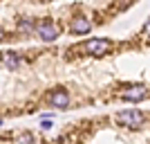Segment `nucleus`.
I'll list each match as a JSON object with an SVG mask.
<instances>
[{
	"label": "nucleus",
	"mask_w": 150,
	"mask_h": 144,
	"mask_svg": "<svg viewBox=\"0 0 150 144\" xmlns=\"http://www.w3.org/2000/svg\"><path fill=\"white\" fill-rule=\"evenodd\" d=\"M2 36H5V32H2V29H0V41H2Z\"/></svg>",
	"instance_id": "f8f14e48"
},
{
	"label": "nucleus",
	"mask_w": 150,
	"mask_h": 144,
	"mask_svg": "<svg viewBox=\"0 0 150 144\" xmlns=\"http://www.w3.org/2000/svg\"><path fill=\"white\" fill-rule=\"evenodd\" d=\"M146 97H148V90L144 86H137V88H130V90L121 92V99H125V101H141Z\"/></svg>",
	"instance_id": "7ed1b4c3"
},
{
	"label": "nucleus",
	"mask_w": 150,
	"mask_h": 144,
	"mask_svg": "<svg viewBox=\"0 0 150 144\" xmlns=\"http://www.w3.org/2000/svg\"><path fill=\"white\" fill-rule=\"evenodd\" d=\"M38 34H40V38H43V41H54V38L58 36V32L54 29L50 23H43V25L38 27Z\"/></svg>",
	"instance_id": "39448f33"
},
{
	"label": "nucleus",
	"mask_w": 150,
	"mask_h": 144,
	"mask_svg": "<svg viewBox=\"0 0 150 144\" xmlns=\"http://www.w3.org/2000/svg\"><path fill=\"white\" fill-rule=\"evenodd\" d=\"M0 124H2V122H0Z\"/></svg>",
	"instance_id": "ddd939ff"
},
{
	"label": "nucleus",
	"mask_w": 150,
	"mask_h": 144,
	"mask_svg": "<svg viewBox=\"0 0 150 144\" xmlns=\"http://www.w3.org/2000/svg\"><path fill=\"white\" fill-rule=\"evenodd\" d=\"M18 32H20V34H31V32H34V25H31L29 20L23 18V20L18 23Z\"/></svg>",
	"instance_id": "6e6552de"
},
{
	"label": "nucleus",
	"mask_w": 150,
	"mask_h": 144,
	"mask_svg": "<svg viewBox=\"0 0 150 144\" xmlns=\"http://www.w3.org/2000/svg\"><path fill=\"white\" fill-rule=\"evenodd\" d=\"M141 34H144V36H146V38L150 41V20L146 23V27H144V32H141Z\"/></svg>",
	"instance_id": "9d476101"
},
{
	"label": "nucleus",
	"mask_w": 150,
	"mask_h": 144,
	"mask_svg": "<svg viewBox=\"0 0 150 144\" xmlns=\"http://www.w3.org/2000/svg\"><path fill=\"white\" fill-rule=\"evenodd\" d=\"M50 104L54 108H67L69 104V95L63 90V88H58V90H54V92L50 95Z\"/></svg>",
	"instance_id": "20e7f679"
},
{
	"label": "nucleus",
	"mask_w": 150,
	"mask_h": 144,
	"mask_svg": "<svg viewBox=\"0 0 150 144\" xmlns=\"http://www.w3.org/2000/svg\"><path fill=\"white\" fill-rule=\"evenodd\" d=\"M0 59H2V63H5V65H9L11 70H16V68L20 65V59L16 57L13 52H2V54H0Z\"/></svg>",
	"instance_id": "423d86ee"
},
{
	"label": "nucleus",
	"mask_w": 150,
	"mask_h": 144,
	"mask_svg": "<svg viewBox=\"0 0 150 144\" xmlns=\"http://www.w3.org/2000/svg\"><path fill=\"white\" fill-rule=\"evenodd\" d=\"M18 142H34V135H31V133H23L18 138Z\"/></svg>",
	"instance_id": "1a4fd4ad"
},
{
	"label": "nucleus",
	"mask_w": 150,
	"mask_h": 144,
	"mask_svg": "<svg viewBox=\"0 0 150 144\" xmlns=\"http://www.w3.org/2000/svg\"><path fill=\"white\" fill-rule=\"evenodd\" d=\"M40 126H43V128H52V122H50V119H45V122H43Z\"/></svg>",
	"instance_id": "9b49d317"
},
{
	"label": "nucleus",
	"mask_w": 150,
	"mask_h": 144,
	"mask_svg": "<svg viewBox=\"0 0 150 144\" xmlns=\"http://www.w3.org/2000/svg\"><path fill=\"white\" fill-rule=\"evenodd\" d=\"M144 119H146V115L141 113V110H134V108L117 113V122H119L121 126H130V128H139V126L144 124Z\"/></svg>",
	"instance_id": "f257e3e1"
},
{
	"label": "nucleus",
	"mask_w": 150,
	"mask_h": 144,
	"mask_svg": "<svg viewBox=\"0 0 150 144\" xmlns=\"http://www.w3.org/2000/svg\"><path fill=\"white\" fill-rule=\"evenodd\" d=\"M72 32H74V34H88V32H90V20L76 18L74 23H72Z\"/></svg>",
	"instance_id": "0eeeda50"
},
{
	"label": "nucleus",
	"mask_w": 150,
	"mask_h": 144,
	"mask_svg": "<svg viewBox=\"0 0 150 144\" xmlns=\"http://www.w3.org/2000/svg\"><path fill=\"white\" fill-rule=\"evenodd\" d=\"M110 47H112V41H108V38H90L88 43H85V52H88V54H94V57L108 54Z\"/></svg>",
	"instance_id": "f03ea898"
}]
</instances>
